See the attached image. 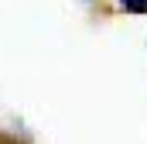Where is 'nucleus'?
Segmentation results:
<instances>
[{
	"label": "nucleus",
	"mask_w": 147,
	"mask_h": 144,
	"mask_svg": "<svg viewBox=\"0 0 147 144\" xmlns=\"http://www.w3.org/2000/svg\"><path fill=\"white\" fill-rule=\"evenodd\" d=\"M86 3H89V0H86Z\"/></svg>",
	"instance_id": "7ed1b4c3"
},
{
	"label": "nucleus",
	"mask_w": 147,
	"mask_h": 144,
	"mask_svg": "<svg viewBox=\"0 0 147 144\" xmlns=\"http://www.w3.org/2000/svg\"><path fill=\"white\" fill-rule=\"evenodd\" d=\"M0 144H21V141H17V137H3V134H0Z\"/></svg>",
	"instance_id": "f03ea898"
},
{
	"label": "nucleus",
	"mask_w": 147,
	"mask_h": 144,
	"mask_svg": "<svg viewBox=\"0 0 147 144\" xmlns=\"http://www.w3.org/2000/svg\"><path fill=\"white\" fill-rule=\"evenodd\" d=\"M120 10L134 14V17H147V0H113Z\"/></svg>",
	"instance_id": "f257e3e1"
}]
</instances>
